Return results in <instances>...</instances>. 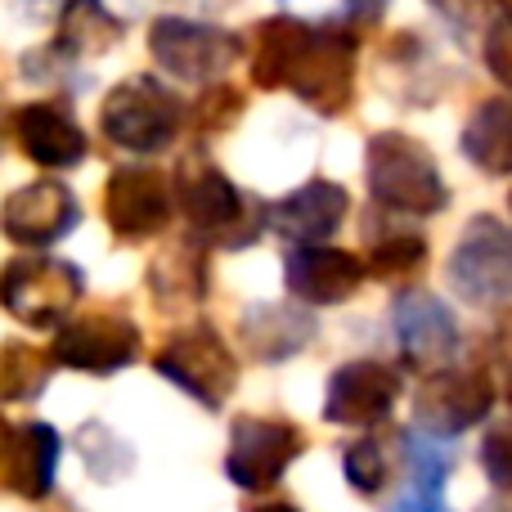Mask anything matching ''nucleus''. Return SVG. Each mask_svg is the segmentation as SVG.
Returning a JSON list of instances; mask_svg holds the SVG:
<instances>
[{"mask_svg": "<svg viewBox=\"0 0 512 512\" xmlns=\"http://www.w3.org/2000/svg\"><path fill=\"white\" fill-rule=\"evenodd\" d=\"M171 198L185 212L194 243H221V248H248L265 225V207L248 203L212 162L185 158L171 180Z\"/></svg>", "mask_w": 512, "mask_h": 512, "instance_id": "nucleus-1", "label": "nucleus"}, {"mask_svg": "<svg viewBox=\"0 0 512 512\" xmlns=\"http://www.w3.org/2000/svg\"><path fill=\"white\" fill-rule=\"evenodd\" d=\"M364 171H369V194L387 212H409V216H436L450 203L436 158L418 140L400 131H382L364 149Z\"/></svg>", "mask_w": 512, "mask_h": 512, "instance_id": "nucleus-2", "label": "nucleus"}, {"mask_svg": "<svg viewBox=\"0 0 512 512\" xmlns=\"http://www.w3.org/2000/svg\"><path fill=\"white\" fill-rule=\"evenodd\" d=\"M81 292H86L81 265L50 252H23L0 270V306L32 328L68 324Z\"/></svg>", "mask_w": 512, "mask_h": 512, "instance_id": "nucleus-3", "label": "nucleus"}, {"mask_svg": "<svg viewBox=\"0 0 512 512\" xmlns=\"http://www.w3.org/2000/svg\"><path fill=\"white\" fill-rule=\"evenodd\" d=\"M99 126L117 149L162 153L185 126V104L158 77H126L122 86L108 90L104 108H99Z\"/></svg>", "mask_w": 512, "mask_h": 512, "instance_id": "nucleus-4", "label": "nucleus"}, {"mask_svg": "<svg viewBox=\"0 0 512 512\" xmlns=\"http://www.w3.org/2000/svg\"><path fill=\"white\" fill-rule=\"evenodd\" d=\"M158 373L171 378L185 396H194L198 405L221 409L230 400L234 382H239V360L225 346V337L207 324H194L185 333H176L167 346L158 351Z\"/></svg>", "mask_w": 512, "mask_h": 512, "instance_id": "nucleus-5", "label": "nucleus"}, {"mask_svg": "<svg viewBox=\"0 0 512 512\" xmlns=\"http://www.w3.org/2000/svg\"><path fill=\"white\" fill-rule=\"evenodd\" d=\"M288 90L324 117L342 113L355 95V32H342V27H328V23H310V36L297 54Z\"/></svg>", "mask_w": 512, "mask_h": 512, "instance_id": "nucleus-6", "label": "nucleus"}, {"mask_svg": "<svg viewBox=\"0 0 512 512\" xmlns=\"http://www.w3.org/2000/svg\"><path fill=\"white\" fill-rule=\"evenodd\" d=\"M450 288L472 306L512 297V230L495 216H477L450 256Z\"/></svg>", "mask_w": 512, "mask_h": 512, "instance_id": "nucleus-7", "label": "nucleus"}, {"mask_svg": "<svg viewBox=\"0 0 512 512\" xmlns=\"http://www.w3.org/2000/svg\"><path fill=\"white\" fill-rule=\"evenodd\" d=\"M149 50L162 72L176 81H194L207 86L216 81L234 59H239V36L212 23H194V18H158L149 32Z\"/></svg>", "mask_w": 512, "mask_h": 512, "instance_id": "nucleus-8", "label": "nucleus"}, {"mask_svg": "<svg viewBox=\"0 0 512 512\" xmlns=\"http://www.w3.org/2000/svg\"><path fill=\"white\" fill-rule=\"evenodd\" d=\"M301 450H306V436L283 418H239L230 427L225 477L239 490H270Z\"/></svg>", "mask_w": 512, "mask_h": 512, "instance_id": "nucleus-9", "label": "nucleus"}, {"mask_svg": "<svg viewBox=\"0 0 512 512\" xmlns=\"http://www.w3.org/2000/svg\"><path fill=\"white\" fill-rule=\"evenodd\" d=\"M140 355V328L117 310H95V315H72L59 328L50 346L54 364H68L81 373H117Z\"/></svg>", "mask_w": 512, "mask_h": 512, "instance_id": "nucleus-10", "label": "nucleus"}, {"mask_svg": "<svg viewBox=\"0 0 512 512\" xmlns=\"http://www.w3.org/2000/svg\"><path fill=\"white\" fill-rule=\"evenodd\" d=\"M495 405V387H490L486 369H441L423 382L414 400V427L427 436H450L477 427Z\"/></svg>", "mask_w": 512, "mask_h": 512, "instance_id": "nucleus-11", "label": "nucleus"}, {"mask_svg": "<svg viewBox=\"0 0 512 512\" xmlns=\"http://www.w3.org/2000/svg\"><path fill=\"white\" fill-rule=\"evenodd\" d=\"M81 207L68 185L59 180H32V185L14 189L0 207V234L27 252H45L59 243L68 230H77Z\"/></svg>", "mask_w": 512, "mask_h": 512, "instance_id": "nucleus-12", "label": "nucleus"}, {"mask_svg": "<svg viewBox=\"0 0 512 512\" xmlns=\"http://www.w3.org/2000/svg\"><path fill=\"white\" fill-rule=\"evenodd\" d=\"M171 180L158 167H117L104 189V216L117 239H153L171 221Z\"/></svg>", "mask_w": 512, "mask_h": 512, "instance_id": "nucleus-13", "label": "nucleus"}, {"mask_svg": "<svg viewBox=\"0 0 512 512\" xmlns=\"http://www.w3.org/2000/svg\"><path fill=\"white\" fill-rule=\"evenodd\" d=\"M400 400V373L378 360H351L328 378L324 418L337 427H378Z\"/></svg>", "mask_w": 512, "mask_h": 512, "instance_id": "nucleus-14", "label": "nucleus"}, {"mask_svg": "<svg viewBox=\"0 0 512 512\" xmlns=\"http://www.w3.org/2000/svg\"><path fill=\"white\" fill-rule=\"evenodd\" d=\"M396 342L405 351L409 369L441 373L459 351V324L432 292H405L396 297Z\"/></svg>", "mask_w": 512, "mask_h": 512, "instance_id": "nucleus-15", "label": "nucleus"}, {"mask_svg": "<svg viewBox=\"0 0 512 512\" xmlns=\"http://www.w3.org/2000/svg\"><path fill=\"white\" fill-rule=\"evenodd\" d=\"M59 432L45 423H5L0 418V490L45 499L59 468Z\"/></svg>", "mask_w": 512, "mask_h": 512, "instance_id": "nucleus-16", "label": "nucleus"}, {"mask_svg": "<svg viewBox=\"0 0 512 512\" xmlns=\"http://www.w3.org/2000/svg\"><path fill=\"white\" fill-rule=\"evenodd\" d=\"M288 274V292L306 306H337L364 283V261L346 248H328V243H310V248H292L283 261Z\"/></svg>", "mask_w": 512, "mask_h": 512, "instance_id": "nucleus-17", "label": "nucleus"}, {"mask_svg": "<svg viewBox=\"0 0 512 512\" xmlns=\"http://www.w3.org/2000/svg\"><path fill=\"white\" fill-rule=\"evenodd\" d=\"M14 135H18V149H23L36 167L63 171L86 158V135H81L77 117L68 113V104H54V99H36V104L18 108Z\"/></svg>", "mask_w": 512, "mask_h": 512, "instance_id": "nucleus-18", "label": "nucleus"}, {"mask_svg": "<svg viewBox=\"0 0 512 512\" xmlns=\"http://www.w3.org/2000/svg\"><path fill=\"white\" fill-rule=\"evenodd\" d=\"M342 221H346V189L333 185V180H306L301 189H292L288 198H279L265 212V225L279 230L283 239H292L297 248L333 239Z\"/></svg>", "mask_w": 512, "mask_h": 512, "instance_id": "nucleus-19", "label": "nucleus"}, {"mask_svg": "<svg viewBox=\"0 0 512 512\" xmlns=\"http://www.w3.org/2000/svg\"><path fill=\"white\" fill-rule=\"evenodd\" d=\"M463 158L486 176H512V95L486 99L463 126Z\"/></svg>", "mask_w": 512, "mask_h": 512, "instance_id": "nucleus-20", "label": "nucleus"}, {"mask_svg": "<svg viewBox=\"0 0 512 512\" xmlns=\"http://www.w3.org/2000/svg\"><path fill=\"white\" fill-rule=\"evenodd\" d=\"M315 337V319L306 310H292V306H252L243 315V342L256 360H288L297 355L301 346Z\"/></svg>", "mask_w": 512, "mask_h": 512, "instance_id": "nucleus-21", "label": "nucleus"}, {"mask_svg": "<svg viewBox=\"0 0 512 512\" xmlns=\"http://www.w3.org/2000/svg\"><path fill=\"white\" fill-rule=\"evenodd\" d=\"M122 41V18H113L104 9V0H68L59 18V41L54 54L63 63L72 59H95V54L113 50Z\"/></svg>", "mask_w": 512, "mask_h": 512, "instance_id": "nucleus-22", "label": "nucleus"}, {"mask_svg": "<svg viewBox=\"0 0 512 512\" xmlns=\"http://www.w3.org/2000/svg\"><path fill=\"white\" fill-rule=\"evenodd\" d=\"M310 36L306 18H270L256 23V54H252V81L261 90H288V77L297 68V54Z\"/></svg>", "mask_w": 512, "mask_h": 512, "instance_id": "nucleus-23", "label": "nucleus"}, {"mask_svg": "<svg viewBox=\"0 0 512 512\" xmlns=\"http://www.w3.org/2000/svg\"><path fill=\"white\" fill-rule=\"evenodd\" d=\"M203 274H207L203 270V248L189 239V243H180V248L162 252L158 261H153L149 288L162 306H194V301H203V292H207Z\"/></svg>", "mask_w": 512, "mask_h": 512, "instance_id": "nucleus-24", "label": "nucleus"}, {"mask_svg": "<svg viewBox=\"0 0 512 512\" xmlns=\"http://www.w3.org/2000/svg\"><path fill=\"white\" fill-rule=\"evenodd\" d=\"M54 360L27 342H5L0 351V400H32L50 382Z\"/></svg>", "mask_w": 512, "mask_h": 512, "instance_id": "nucleus-25", "label": "nucleus"}, {"mask_svg": "<svg viewBox=\"0 0 512 512\" xmlns=\"http://www.w3.org/2000/svg\"><path fill=\"white\" fill-rule=\"evenodd\" d=\"M77 450H81V459H86V468H90V477L95 481H117V477H126L131 472V450H126L122 441H117L113 432H108L104 423H86L77 432Z\"/></svg>", "mask_w": 512, "mask_h": 512, "instance_id": "nucleus-26", "label": "nucleus"}, {"mask_svg": "<svg viewBox=\"0 0 512 512\" xmlns=\"http://www.w3.org/2000/svg\"><path fill=\"white\" fill-rule=\"evenodd\" d=\"M405 459H409V472H414V486L418 490H441L445 477H450V468H454L450 441L427 436V432H418V427L405 436Z\"/></svg>", "mask_w": 512, "mask_h": 512, "instance_id": "nucleus-27", "label": "nucleus"}, {"mask_svg": "<svg viewBox=\"0 0 512 512\" xmlns=\"http://www.w3.org/2000/svg\"><path fill=\"white\" fill-rule=\"evenodd\" d=\"M427 256V243L418 239V234H391V239L373 243L369 252V265H364V274H373V279H405V274H414L418 265H423Z\"/></svg>", "mask_w": 512, "mask_h": 512, "instance_id": "nucleus-28", "label": "nucleus"}, {"mask_svg": "<svg viewBox=\"0 0 512 512\" xmlns=\"http://www.w3.org/2000/svg\"><path fill=\"white\" fill-rule=\"evenodd\" d=\"M342 472L346 481H351L360 495H378L382 486H387V454H382V445L373 441V436H364V441H351L342 454Z\"/></svg>", "mask_w": 512, "mask_h": 512, "instance_id": "nucleus-29", "label": "nucleus"}, {"mask_svg": "<svg viewBox=\"0 0 512 512\" xmlns=\"http://www.w3.org/2000/svg\"><path fill=\"white\" fill-rule=\"evenodd\" d=\"M283 5L306 14V23H328V27L342 23L346 32V23H373L387 9V0H283Z\"/></svg>", "mask_w": 512, "mask_h": 512, "instance_id": "nucleus-30", "label": "nucleus"}, {"mask_svg": "<svg viewBox=\"0 0 512 512\" xmlns=\"http://www.w3.org/2000/svg\"><path fill=\"white\" fill-rule=\"evenodd\" d=\"M481 468H486L490 486L512 490V423L486 432V441H481Z\"/></svg>", "mask_w": 512, "mask_h": 512, "instance_id": "nucleus-31", "label": "nucleus"}, {"mask_svg": "<svg viewBox=\"0 0 512 512\" xmlns=\"http://www.w3.org/2000/svg\"><path fill=\"white\" fill-rule=\"evenodd\" d=\"M239 113H243V95L234 86H212L203 99H198V122H203L207 131H221V126H230Z\"/></svg>", "mask_w": 512, "mask_h": 512, "instance_id": "nucleus-32", "label": "nucleus"}, {"mask_svg": "<svg viewBox=\"0 0 512 512\" xmlns=\"http://www.w3.org/2000/svg\"><path fill=\"white\" fill-rule=\"evenodd\" d=\"M481 50H486V68L495 72V81H504V86L512 90V23L508 18L504 23H495V27H486Z\"/></svg>", "mask_w": 512, "mask_h": 512, "instance_id": "nucleus-33", "label": "nucleus"}, {"mask_svg": "<svg viewBox=\"0 0 512 512\" xmlns=\"http://www.w3.org/2000/svg\"><path fill=\"white\" fill-rule=\"evenodd\" d=\"M436 14H445V23H454V32H468L481 18V0H427Z\"/></svg>", "mask_w": 512, "mask_h": 512, "instance_id": "nucleus-34", "label": "nucleus"}, {"mask_svg": "<svg viewBox=\"0 0 512 512\" xmlns=\"http://www.w3.org/2000/svg\"><path fill=\"white\" fill-rule=\"evenodd\" d=\"M391 512H450V504L441 499V490H418V486H414Z\"/></svg>", "mask_w": 512, "mask_h": 512, "instance_id": "nucleus-35", "label": "nucleus"}, {"mask_svg": "<svg viewBox=\"0 0 512 512\" xmlns=\"http://www.w3.org/2000/svg\"><path fill=\"white\" fill-rule=\"evenodd\" d=\"M256 512H301V508H292V504H261Z\"/></svg>", "mask_w": 512, "mask_h": 512, "instance_id": "nucleus-36", "label": "nucleus"}, {"mask_svg": "<svg viewBox=\"0 0 512 512\" xmlns=\"http://www.w3.org/2000/svg\"><path fill=\"white\" fill-rule=\"evenodd\" d=\"M495 5L504 9V14H508V23H512V0H495Z\"/></svg>", "mask_w": 512, "mask_h": 512, "instance_id": "nucleus-37", "label": "nucleus"}, {"mask_svg": "<svg viewBox=\"0 0 512 512\" xmlns=\"http://www.w3.org/2000/svg\"><path fill=\"white\" fill-rule=\"evenodd\" d=\"M504 396H508V409H512V378H508V391H504Z\"/></svg>", "mask_w": 512, "mask_h": 512, "instance_id": "nucleus-38", "label": "nucleus"}, {"mask_svg": "<svg viewBox=\"0 0 512 512\" xmlns=\"http://www.w3.org/2000/svg\"><path fill=\"white\" fill-rule=\"evenodd\" d=\"M508 207H512V198H508Z\"/></svg>", "mask_w": 512, "mask_h": 512, "instance_id": "nucleus-39", "label": "nucleus"}]
</instances>
